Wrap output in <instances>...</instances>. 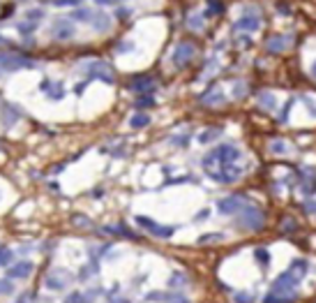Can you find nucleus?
Returning a JSON list of instances; mask_svg holds the SVG:
<instances>
[{
  "mask_svg": "<svg viewBox=\"0 0 316 303\" xmlns=\"http://www.w3.org/2000/svg\"><path fill=\"white\" fill-rule=\"evenodd\" d=\"M256 259L261 261V266H268V261H270V257H268V252H266V250H256Z\"/></svg>",
  "mask_w": 316,
  "mask_h": 303,
  "instance_id": "7c9ffc66",
  "label": "nucleus"
},
{
  "mask_svg": "<svg viewBox=\"0 0 316 303\" xmlns=\"http://www.w3.org/2000/svg\"><path fill=\"white\" fill-rule=\"evenodd\" d=\"M291 35H274L268 40V51L272 54H284L286 49H291Z\"/></svg>",
  "mask_w": 316,
  "mask_h": 303,
  "instance_id": "f3484780",
  "label": "nucleus"
},
{
  "mask_svg": "<svg viewBox=\"0 0 316 303\" xmlns=\"http://www.w3.org/2000/svg\"><path fill=\"white\" fill-rule=\"evenodd\" d=\"M12 257H14L12 250L0 245V266H10V264H12Z\"/></svg>",
  "mask_w": 316,
  "mask_h": 303,
  "instance_id": "a878e982",
  "label": "nucleus"
},
{
  "mask_svg": "<svg viewBox=\"0 0 316 303\" xmlns=\"http://www.w3.org/2000/svg\"><path fill=\"white\" fill-rule=\"evenodd\" d=\"M54 3L58 7H72V5H78L81 0H54Z\"/></svg>",
  "mask_w": 316,
  "mask_h": 303,
  "instance_id": "473e14b6",
  "label": "nucleus"
},
{
  "mask_svg": "<svg viewBox=\"0 0 316 303\" xmlns=\"http://www.w3.org/2000/svg\"><path fill=\"white\" fill-rule=\"evenodd\" d=\"M217 238H222V234H212V236H201V243H206V241H217Z\"/></svg>",
  "mask_w": 316,
  "mask_h": 303,
  "instance_id": "4c0bfd02",
  "label": "nucleus"
},
{
  "mask_svg": "<svg viewBox=\"0 0 316 303\" xmlns=\"http://www.w3.org/2000/svg\"><path fill=\"white\" fill-rule=\"evenodd\" d=\"M118 3H125V0H97V5H118Z\"/></svg>",
  "mask_w": 316,
  "mask_h": 303,
  "instance_id": "c9c22d12",
  "label": "nucleus"
},
{
  "mask_svg": "<svg viewBox=\"0 0 316 303\" xmlns=\"http://www.w3.org/2000/svg\"><path fill=\"white\" fill-rule=\"evenodd\" d=\"M256 100H258V104H261L263 109H274V97H272V93H268V91H266V93H258Z\"/></svg>",
  "mask_w": 316,
  "mask_h": 303,
  "instance_id": "4be33fe9",
  "label": "nucleus"
},
{
  "mask_svg": "<svg viewBox=\"0 0 316 303\" xmlns=\"http://www.w3.org/2000/svg\"><path fill=\"white\" fill-rule=\"evenodd\" d=\"M74 222L76 224H90V220L84 218V215H74Z\"/></svg>",
  "mask_w": 316,
  "mask_h": 303,
  "instance_id": "e433bc0d",
  "label": "nucleus"
},
{
  "mask_svg": "<svg viewBox=\"0 0 316 303\" xmlns=\"http://www.w3.org/2000/svg\"><path fill=\"white\" fill-rule=\"evenodd\" d=\"M111 303H127V301H125V298H114Z\"/></svg>",
  "mask_w": 316,
  "mask_h": 303,
  "instance_id": "ea45409f",
  "label": "nucleus"
},
{
  "mask_svg": "<svg viewBox=\"0 0 316 303\" xmlns=\"http://www.w3.org/2000/svg\"><path fill=\"white\" fill-rule=\"evenodd\" d=\"M88 298L90 296H88V294H84V291H72V294H70L62 303H90Z\"/></svg>",
  "mask_w": 316,
  "mask_h": 303,
  "instance_id": "b1692460",
  "label": "nucleus"
},
{
  "mask_svg": "<svg viewBox=\"0 0 316 303\" xmlns=\"http://www.w3.org/2000/svg\"><path fill=\"white\" fill-rule=\"evenodd\" d=\"M14 291V282L10 280H0V294H12Z\"/></svg>",
  "mask_w": 316,
  "mask_h": 303,
  "instance_id": "c756f323",
  "label": "nucleus"
},
{
  "mask_svg": "<svg viewBox=\"0 0 316 303\" xmlns=\"http://www.w3.org/2000/svg\"><path fill=\"white\" fill-rule=\"evenodd\" d=\"M238 222L252 231H258V229H263V224H266V215H263V211L256 206H242L238 211Z\"/></svg>",
  "mask_w": 316,
  "mask_h": 303,
  "instance_id": "39448f33",
  "label": "nucleus"
},
{
  "mask_svg": "<svg viewBox=\"0 0 316 303\" xmlns=\"http://www.w3.org/2000/svg\"><path fill=\"white\" fill-rule=\"evenodd\" d=\"M312 72H314V77H316V63H314V67H312Z\"/></svg>",
  "mask_w": 316,
  "mask_h": 303,
  "instance_id": "a19ab883",
  "label": "nucleus"
},
{
  "mask_svg": "<svg viewBox=\"0 0 316 303\" xmlns=\"http://www.w3.org/2000/svg\"><path fill=\"white\" fill-rule=\"evenodd\" d=\"M236 303H254V294H250V291H238L236 294Z\"/></svg>",
  "mask_w": 316,
  "mask_h": 303,
  "instance_id": "bb28decb",
  "label": "nucleus"
},
{
  "mask_svg": "<svg viewBox=\"0 0 316 303\" xmlns=\"http://www.w3.org/2000/svg\"><path fill=\"white\" fill-rule=\"evenodd\" d=\"M270 151L277 153V155H286L288 144H286V141H282V139H272V141H270Z\"/></svg>",
  "mask_w": 316,
  "mask_h": 303,
  "instance_id": "5701e85b",
  "label": "nucleus"
},
{
  "mask_svg": "<svg viewBox=\"0 0 316 303\" xmlns=\"http://www.w3.org/2000/svg\"><path fill=\"white\" fill-rule=\"evenodd\" d=\"M86 74H88V81L100 79V81H104V84H114L116 81L114 70H111L104 61H90L88 65H86Z\"/></svg>",
  "mask_w": 316,
  "mask_h": 303,
  "instance_id": "0eeeda50",
  "label": "nucleus"
},
{
  "mask_svg": "<svg viewBox=\"0 0 316 303\" xmlns=\"http://www.w3.org/2000/svg\"><path fill=\"white\" fill-rule=\"evenodd\" d=\"M242 197H238V194H233V197H226V199H220V204H217V211L222 213V215H233V213H238L240 208H242Z\"/></svg>",
  "mask_w": 316,
  "mask_h": 303,
  "instance_id": "ddd939ff",
  "label": "nucleus"
},
{
  "mask_svg": "<svg viewBox=\"0 0 316 303\" xmlns=\"http://www.w3.org/2000/svg\"><path fill=\"white\" fill-rule=\"evenodd\" d=\"M67 271H54V273H48L46 280H44V285H46V289H54V291H60V289H65L67 287Z\"/></svg>",
  "mask_w": 316,
  "mask_h": 303,
  "instance_id": "4468645a",
  "label": "nucleus"
},
{
  "mask_svg": "<svg viewBox=\"0 0 316 303\" xmlns=\"http://www.w3.org/2000/svg\"><path fill=\"white\" fill-rule=\"evenodd\" d=\"M168 285H171V287H182V285H187V278L182 275V273H176V275L171 278V282H168Z\"/></svg>",
  "mask_w": 316,
  "mask_h": 303,
  "instance_id": "cd10ccee",
  "label": "nucleus"
},
{
  "mask_svg": "<svg viewBox=\"0 0 316 303\" xmlns=\"http://www.w3.org/2000/svg\"><path fill=\"white\" fill-rule=\"evenodd\" d=\"M136 222L141 224L146 231H150L152 236H157V238H171L173 234H176V227H171V224H160V222H155V220L146 218V215H138Z\"/></svg>",
  "mask_w": 316,
  "mask_h": 303,
  "instance_id": "6e6552de",
  "label": "nucleus"
},
{
  "mask_svg": "<svg viewBox=\"0 0 316 303\" xmlns=\"http://www.w3.org/2000/svg\"><path fill=\"white\" fill-rule=\"evenodd\" d=\"M72 21H78V24H88L90 28H95L97 33H106L111 28V17L106 12H102L97 7H78L74 10L72 14Z\"/></svg>",
  "mask_w": 316,
  "mask_h": 303,
  "instance_id": "7ed1b4c3",
  "label": "nucleus"
},
{
  "mask_svg": "<svg viewBox=\"0 0 316 303\" xmlns=\"http://www.w3.org/2000/svg\"><path fill=\"white\" fill-rule=\"evenodd\" d=\"M32 298H35V294H24V296L18 298L16 303H32Z\"/></svg>",
  "mask_w": 316,
  "mask_h": 303,
  "instance_id": "f704fd0d",
  "label": "nucleus"
},
{
  "mask_svg": "<svg viewBox=\"0 0 316 303\" xmlns=\"http://www.w3.org/2000/svg\"><path fill=\"white\" fill-rule=\"evenodd\" d=\"M35 264L30 259H24V261H14L7 266V278H16V280H24V278H30V273H32Z\"/></svg>",
  "mask_w": 316,
  "mask_h": 303,
  "instance_id": "f8f14e48",
  "label": "nucleus"
},
{
  "mask_svg": "<svg viewBox=\"0 0 316 303\" xmlns=\"http://www.w3.org/2000/svg\"><path fill=\"white\" fill-rule=\"evenodd\" d=\"M224 93H222V88H210L208 93H203L201 95V104H206V107H217V104H224Z\"/></svg>",
  "mask_w": 316,
  "mask_h": 303,
  "instance_id": "a211bd4d",
  "label": "nucleus"
},
{
  "mask_svg": "<svg viewBox=\"0 0 316 303\" xmlns=\"http://www.w3.org/2000/svg\"><path fill=\"white\" fill-rule=\"evenodd\" d=\"M76 28H74L72 19H56L54 26H51V37L54 40H60V42H65V40H72Z\"/></svg>",
  "mask_w": 316,
  "mask_h": 303,
  "instance_id": "1a4fd4ad",
  "label": "nucleus"
},
{
  "mask_svg": "<svg viewBox=\"0 0 316 303\" xmlns=\"http://www.w3.org/2000/svg\"><path fill=\"white\" fill-rule=\"evenodd\" d=\"M310 264L307 259H293L291 266L284 273H280V278L274 280V285L270 287V291L266 294L263 303H296L298 301V282L302 280V275L307 273Z\"/></svg>",
  "mask_w": 316,
  "mask_h": 303,
  "instance_id": "f257e3e1",
  "label": "nucleus"
},
{
  "mask_svg": "<svg viewBox=\"0 0 316 303\" xmlns=\"http://www.w3.org/2000/svg\"><path fill=\"white\" fill-rule=\"evenodd\" d=\"M168 303H190V301H187V298H182V296H173Z\"/></svg>",
  "mask_w": 316,
  "mask_h": 303,
  "instance_id": "58836bf2",
  "label": "nucleus"
},
{
  "mask_svg": "<svg viewBox=\"0 0 316 303\" xmlns=\"http://www.w3.org/2000/svg\"><path fill=\"white\" fill-rule=\"evenodd\" d=\"M220 134H222L220 128H208V130H203V132L198 134V141H201V144H210V141H215Z\"/></svg>",
  "mask_w": 316,
  "mask_h": 303,
  "instance_id": "aec40b11",
  "label": "nucleus"
},
{
  "mask_svg": "<svg viewBox=\"0 0 316 303\" xmlns=\"http://www.w3.org/2000/svg\"><path fill=\"white\" fill-rule=\"evenodd\" d=\"M194 54H196V49H194V44L190 42H180L178 47L173 49V54H171V61L176 67H185L187 63L194 58Z\"/></svg>",
  "mask_w": 316,
  "mask_h": 303,
  "instance_id": "9d476101",
  "label": "nucleus"
},
{
  "mask_svg": "<svg viewBox=\"0 0 316 303\" xmlns=\"http://www.w3.org/2000/svg\"><path fill=\"white\" fill-rule=\"evenodd\" d=\"M240 148L238 146H233V144H220L215 146L210 153H206L201 160L203 164V169L208 171V169H217V167H224V164H236L240 160Z\"/></svg>",
  "mask_w": 316,
  "mask_h": 303,
  "instance_id": "f03ea898",
  "label": "nucleus"
},
{
  "mask_svg": "<svg viewBox=\"0 0 316 303\" xmlns=\"http://www.w3.org/2000/svg\"><path fill=\"white\" fill-rule=\"evenodd\" d=\"M304 211L310 213V215H312V213L316 215V201H307V204H304Z\"/></svg>",
  "mask_w": 316,
  "mask_h": 303,
  "instance_id": "72a5a7b5",
  "label": "nucleus"
},
{
  "mask_svg": "<svg viewBox=\"0 0 316 303\" xmlns=\"http://www.w3.org/2000/svg\"><path fill=\"white\" fill-rule=\"evenodd\" d=\"M40 91H44L51 100H62V97H65V86L60 84V81H51V79L42 81V84H40Z\"/></svg>",
  "mask_w": 316,
  "mask_h": 303,
  "instance_id": "2eb2a0df",
  "label": "nucleus"
},
{
  "mask_svg": "<svg viewBox=\"0 0 316 303\" xmlns=\"http://www.w3.org/2000/svg\"><path fill=\"white\" fill-rule=\"evenodd\" d=\"M208 176L212 181L222 183V185H231L242 176V167L238 164H224V167H217V169H208Z\"/></svg>",
  "mask_w": 316,
  "mask_h": 303,
  "instance_id": "423d86ee",
  "label": "nucleus"
},
{
  "mask_svg": "<svg viewBox=\"0 0 316 303\" xmlns=\"http://www.w3.org/2000/svg\"><path fill=\"white\" fill-rule=\"evenodd\" d=\"M130 125H132L134 130L146 128V125H150V116H148V114H136V116H132V118H130Z\"/></svg>",
  "mask_w": 316,
  "mask_h": 303,
  "instance_id": "412c9836",
  "label": "nucleus"
},
{
  "mask_svg": "<svg viewBox=\"0 0 316 303\" xmlns=\"http://www.w3.org/2000/svg\"><path fill=\"white\" fill-rule=\"evenodd\" d=\"M261 28V17L256 12H244L242 17L233 24V31H244V33H256Z\"/></svg>",
  "mask_w": 316,
  "mask_h": 303,
  "instance_id": "9b49d317",
  "label": "nucleus"
},
{
  "mask_svg": "<svg viewBox=\"0 0 316 303\" xmlns=\"http://www.w3.org/2000/svg\"><path fill=\"white\" fill-rule=\"evenodd\" d=\"M0 109H2V125H5V128H12L14 123L24 116L12 102H2V104H0Z\"/></svg>",
  "mask_w": 316,
  "mask_h": 303,
  "instance_id": "dca6fc26",
  "label": "nucleus"
},
{
  "mask_svg": "<svg viewBox=\"0 0 316 303\" xmlns=\"http://www.w3.org/2000/svg\"><path fill=\"white\" fill-rule=\"evenodd\" d=\"M136 107H138V109H146V107H155V97L148 95V93H144V95L136 100Z\"/></svg>",
  "mask_w": 316,
  "mask_h": 303,
  "instance_id": "393cba45",
  "label": "nucleus"
},
{
  "mask_svg": "<svg viewBox=\"0 0 316 303\" xmlns=\"http://www.w3.org/2000/svg\"><path fill=\"white\" fill-rule=\"evenodd\" d=\"M28 67H35L30 56L16 54V51H0V72H16Z\"/></svg>",
  "mask_w": 316,
  "mask_h": 303,
  "instance_id": "20e7f679",
  "label": "nucleus"
},
{
  "mask_svg": "<svg viewBox=\"0 0 316 303\" xmlns=\"http://www.w3.org/2000/svg\"><path fill=\"white\" fill-rule=\"evenodd\" d=\"M293 229H298V222L293 218H286L284 220V231H293Z\"/></svg>",
  "mask_w": 316,
  "mask_h": 303,
  "instance_id": "2f4dec72",
  "label": "nucleus"
},
{
  "mask_svg": "<svg viewBox=\"0 0 316 303\" xmlns=\"http://www.w3.org/2000/svg\"><path fill=\"white\" fill-rule=\"evenodd\" d=\"M35 28H37V24H35V21H30V19H28V21H21V24H18V31H21V33H32Z\"/></svg>",
  "mask_w": 316,
  "mask_h": 303,
  "instance_id": "c85d7f7f",
  "label": "nucleus"
},
{
  "mask_svg": "<svg viewBox=\"0 0 316 303\" xmlns=\"http://www.w3.org/2000/svg\"><path fill=\"white\" fill-rule=\"evenodd\" d=\"M130 91L134 93H148V91H155V79L152 77H138L130 84Z\"/></svg>",
  "mask_w": 316,
  "mask_h": 303,
  "instance_id": "6ab92c4d",
  "label": "nucleus"
}]
</instances>
